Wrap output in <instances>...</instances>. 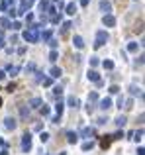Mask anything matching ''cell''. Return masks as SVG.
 <instances>
[{
    "instance_id": "1",
    "label": "cell",
    "mask_w": 145,
    "mask_h": 155,
    "mask_svg": "<svg viewBox=\"0 0 145 155\" xmlns=\"http://www.w3.org/2000/svg\"><path fill=\"white\" fill-rule=\"evenodd\" d=\"M39 28H41V26H37V24H35V26H30V28L24 32V39H26L28 43H35V41L39 39Z\"/></svg>"
},
{
    "instance_id": "2",
    "label": "cell",
    "mask_w": 145,
    "mask_h": 155,
    "mask_svg": "<svg viewBox=\"0 0 145 155\" xmlns=\"http://www.w3.org/2000/svg\"><path fill=\"white\" fill-rule=\"evenodd\" d=\"M108 41V33L104 32V30H100V32L96 33V41H94V47H102V45Z\"/></svg>"
},
{
    "instance_id": "3",
    "label": "cell",
    "mask_w": 145,
    "mask_h": 155,
    "mask_svg": "<svg viewBox=\"0 0 145 155\" xmlns=\"http://www.w3.org/2000/svg\"><path fill=\"white\" fill-rule=\"evenodd\" d=\"M30 149H32V135L26 133V135L22 137V151H24V153H28Z\"/></svg>"
},
{
    "instance_id": "4",
    "label": "cell",
    "mask_w": 145,
    "mask_h": 155,
    "mask_svg": "<svg viewBox=\"0 0 145 155\" xmlns=\"http://www.w3.org/2000/svg\"><path fill=\"white\" fill-rule=\"evenodd\" d=\"M102 22H104V26H108V28H114V26H116V18H114L112 14H106V16L102 18Z\"/></svg>"
},
{
    "instance_id": "5",
    "label": "cell",
    "mask_w": 145,
    "mask_h": 155,
    "mask_svg": "<svg viewBox=\"0 0 145 155\" xmlns=\"http://www.w3.org/2000/svg\"><path fill=\"white\" fill-rule=\"evenodd\" d=\"M30 6H32V2H30V0H22V2H20V8L16 10V14H26Z\"/></svg>"
},
{
    "instance_id": "6",
    "label": "cell",
    "mask_w": 145,
    "mask_h": 155,
    "mask_svg": "<svg viewBox=\"0 0 145 155\" xmlns=\"http://www.w3.org/2000/svg\"><path fill=\"white\" fill-rule=\"evenodd\" d=\"M67 104L71 106V108H78V106H80V100H78L75 94H71V96L67 98Z\"/></svg>"
},
{
    "instance_id": "7",
    "label": "cell",
    "mask_w": 145,
    "mask_h": 155,
    "mask_svg": "<svg viewBox=\"0 0 145 155\" xmlns=\"http://www.w3.org/2000/svg\"><path fill=\"white\" fill-rule=\"evenodd\" d=\"M110 143H112V135H104V137H102V141H100V147H102V149H108Z\"/></svg>"
},
{
    "instance_id": "8",
    "label": "cell",
    "mask_w": 145,
    "mask_h": 155,
    "mask_svg": "<svg viewBox=\"0 0 145 155\" xmlns=\"http://www.w3.org/2000/svg\"><path fill=\"white\" fill-rule=\"evenodd\" d=\"M100 10L106 12V14H110V12H112V4L108 2V0H102V2H100Z\"/></svg>"
},
{
    "instance_id": "9",
    "label": "cell",
    "mask_w": 145,
    "mask_h": 155,
    "mask_svg": "<svg viewBox=\"0 0 145 155\" xmlns=\"http://www.w3.org/2000/svg\"><path fill=\"white\" fill-rule=\"evenodd\" d=\"M112 108V98H102L100 100V110H108Z\"/></svg>"
},
{
    "instance_id": "10",
    "label": "cell",
    "mask_w": 145,
    "mask_h": 155,
    "mask_svg": "<svg viewBox=\"0 0 145 155\" xmlns=\"http://www.w3.org/2000/svg\"><path fill=\"white\" fill-rule=\"evenodd\" d=\"M73 43H75V47H77V49H82V47H84V39H82L80 35H75Z\"/></svg>"
},
{
    "instance_id": "11",
    "label": "cell",
    "mask_w": 145,
    "mask_h": 155,
    "mask_svg": "<svg viewBox=\"0 0 145 155\" xmlns=\"http://www.w3.org/2000/svg\"><path fill=\"white\" fill-rule=\"evenodd\" d=\"M49 75H51V79H59L61 77V69L59 67H51L49 69Z\"/></svg>"
},
{
    "instance_id": "12",
    "label": "cell",
    "mask_w": 145,
    "mask_h": 155,
    "mask_svg": "<svg viewBox=\"0 0 145 155\" xmlns=\"http://www.w3.org/2000/svg\"><path fill=\"white\" fill-rule=\"evenodd\" d=\"M65 12H67V14H71V16H73V14L77 12V4H75V2H69L67 6H65Z\"/></svg>"
},
{
    "instance_id": "13",
    "label": "cell",
    "mask_w": 145,
    "mask_h": 155,
    "mask_svg": "<svg viewBox=\"0 0 145 155\" xmlns=\"http://www.w3.org/2000/svg\"><path fill=\"white\" fill-rule=\"evenodd\" d=\"M4 126H6V130H14L16 128V120L14 118H6L4 120Z\"/></svg>"
},
{
    "instance_id": "14",
    "label": "cell",
    "mask_w": 145,
    "mask_h": 155,
    "mask_svg": "<svg viewBox=\"0 0 145 155\" xmlns=\"http://www.w3.org/2000/svg\"><path fill=\"white\" fill-rule=\"evenodd\" d=\"M88 81H94V83H100V77H98V73L96 71H88Z\"/></svg>"
},
{
    "instance_id": "15",
    "label": "cell",
    "mask_w": 145,
    "mask_h": 155,
    "mask_svg": "<svg viewBox=\"0 0 145 155\" xmlns=\"http://www.w3.org/2000/svg\"><path fill=\"white\" fill-rule=\"evenodd\" d=\"M114 122H116V126H118V128H123V126H125V122H127V120H125V116H122V114H120V116H118V118H116Z\"/></svg>"
},
{
    "instance_id": "16",
    "label": "cell",
    "mask_w": 145,
    "mask_h": 155,
    "mask_svg": "<svg viewBox=\"0 0 145 155\" xmlns=\"http://www.w3.org/2000/svg\"><path fill=\"white\" fill-rule=\"evenodd\" d=\"M129 94H132V96H141V89L135 87V85H132V87H129Z\"/></svg>"
},
{
    "instance_id": "17",
    "label": "cell",
    "mask_w": 145,
    "mask_h": 155,
    "mask_svg": "<svg viewBox=\"0 0 145 155\" xmlns=\"http://www.w3.org/2000/svg\"><path fill=\"white\" fill-rule=\"evenodd\" d=\"M77 139H78V135L75 132H69L67 133V141H69V143H77Z\"/></svg>"
},
{
    "instance_id": "18",
    "label": "cell",
    "mask_w": 145,
    "mask_h": 155,
    "mask_svg": "<svg viewBox=\"0 0 145 155\" xmlns=\"http://www.w3.org/2000/svg\"><path fill=\"white\" fill-rule=\"evenodd\" d=\"M41 104H43V100L41 98H32V102H30L32 108H41Z\"/></svg>"
},
{
    "instance_id": "19",
    "label": "cell",
    "mask_w": 145,
    "mask_h": 155,
    "mask_svg": "<svg viewBox=\"0 0 145 155\" xmlns=\"http://www.w3.org/2000/svg\"><path fill=\"white\" fill-rule=\"evenodd\" d=\"M63 108H65V104L63 102H57L55 104V112H57V116L61 118V114H63Z\"/></svg>"
},
{
    "instance_id": "20",
    "label": "cell",
    "mask_w": 145,
    "mask_h": 155,
    "mask_svg": "<svg viewBox=\"0 0 145 155\" xmlns=\"http://www.w3.org/2000/svg\"><path fill=\"white\" fill-rule=\"evenodd\" d=\"M39 10H41V12L49 10V0H41V2H39Z\"/></svg>"
},
{
    "instance_id": "21",
    "label": "cell",
    "mask_w": 145,
    "mask_h": 155,
    "mask_svg": "<svg viewBox=\"0 0 145 155\" xmlns=\"http://www.w3.org/2000/svg\"><path fill=\"white\" fill-rule=\"evenodd\" d=\"M137 47H139V43L132 41V43H127V51H129V53H135V51H137Z\"/></svg>"
},
{
    "instance_id": "22",
    "label": "cell",
    "mask_w": 145,
    "mask_h": 155,
    "mask_svg": "<svg viewBox=\"0 0 145 155\" xmlns=\"http://www.w3.org/2000/svg\"><path fill=\"white\" fill-rule=\"evenodd\" d=\"M94 133V130L92 128H82V132H80V135H84V137H90Z\"/></svg>"
},
{
    "instance_id": "23",
    "label": "cell",
    "mask_w": 145,
    "mask_h": 155,
    "mask_svg": "<svg viewBox=\"0 0 145 155\" xmlns=\"http://www.w3.org/2000/svg\"><path fill=\"white\" fill-rule=\"evenodd\" d=\"M96 100H98V92H96V90H92V92L88 94V102L92 104V102H96Z\"/></svg>"
},
{
    "instance_id": "24",
    "label": "cell",
    "mask_w": 145,
    "mask_h": 155,
    "mask_svg": "<svg viewBox=\"0 0 145 155\" xmlns=\"http://www.w3.org/2000/svg\"><path fill=\"white\" fill-rule=\"evenodd\" d=\"M134 135H135V137H134L135 141H141V139H143V130H137Z\"/></svg>"
},
{
    "instance_id": "25",
    "label": "cell",
    "mask_w": 145,
    "mask_h": 155,
    "mask_svg": "<svg viewBox=\"0 0 145 155\" xmlns=\"http://www.w3.org/2000/svg\"><path fill=\"white\" fill-rule=\"evenodd\" d=\"M69 28H71V22H65L63 24V28H61V35H65L69 32Z\"/></svg>"
},
{
    "instance_id": "26",
    "label": "cell",
    "mask_w": 145,
    "mask_h": 155,
    "mask_svg": "<svg viewBox=\"0 0 145 155\" xmlns=\"http://www.w3.org/2000/svg\"><path fill=\"white\" fill-rule=\"evenodd\" d=\"M92 147H94L92 141H84V143H82V149H84V151H88V149H92Z\"/></svg>"
},
{
    "instance_id": "27",
    "label": "cell",
    "mask_w": 145,
    "mask_h": 155,
    "mask_svg": "<svg viewBox=\"0 0 145 155\" xmlns=\"http://www.w3.org/2000/svg\"><path fill=\"white\" fill-rule=\"evenodd\" d=\"M102 65H104V69H114V63H112L110 59H106V61H104Z\"/></svg>"
},
{
    "instance_id": "28",
    "label": "cell",
    "mask_w": 145,
    "mask_h": 155,
    "mask_svg": "<svg viewBox=\"0 0 145 155\" xmlns=\"http://www.w3.org/2000/svg\"><path fill=\"white\" fill-rule=\"evenodd\" d=\"M57 57H59V53H57L55 49H53V51L49 53V61H57Z\"/></svg>"
},
{
    "instance_id": "29",
    "label": "cell",
    "mask_w": 145,
    "mask_h": 155,
    "mask_svg": "<svg viewBox=\"0 0 145 155\" xmlns=\"http://www.w3.org/2000/svg\"><path fill=\"white\" fill-rule=\"evenodd\" d=\"M20 114H22V118H26V116L30 114V108H26V106H22V108H20Z\"/></svg>"
},
{
    "instance_id": "30",
    "label": "cell",
    "mask_w": 145,
    "mask_h": 155,
    "mask_svg": "<svg viewBox=\"0 0 145 155\" xmlns=\"http://www.w3.org/2000/svg\"><path fill=\"white\" fill-rule=\"evenodd\" d=\"M0 26H2V28H8V26H10V20H8V18H2V20H0Z\"/></svg>"
},
{
    "instance_id": "31",
    "label": "cell",
    "mask_w": 145,
    "mask_h": 155,
    "mask_svg": "<svg viewBox=\"0 0 145 155\" xmlns=\"http://www.w3.org/2000/svg\"><path fill=\"white\" fill-rule=\"evenodd\" d=\"M18 71H20V67H8V73H10V75H16V73H18Z\"/></svg>"
},
{
    "instance_id": "32",
    "label": "cell",
    "mask_w": 145,
    "mask_h": 155,
    "mask_svg": "<svg viewBox=\"0 0 145 155\" xmlns=\"http://www.w3.org/2000/svg\"><path fill=\"white\" fill-rule=\"evenodd\" d=\"M10 26H12V30H20V28H22V24L18 22V20H16V22H10Z\"/></svg>"
},
{
    "instance_id": "33",
    "label": "cell",
    "mask_w": 145,
    "mask_h": 155,
    "mask_svg": "<svg viewBox=\"0 0 145 155\" xmlns=\"http://www.w3.org/2000/svg\"><path fill=\"white\" fill-rule=\"evenodd\" d=\"M123 104H125V106H123L125 110H129V108H134V102H132V100H123Z\"/></svg>"
},
{
    "instance_id": "34",
    "label": "cell",
    "mask_w": 145,
    "mask_h": 155,
    "mask_svg": "<svg viewBox=\"0 0 145 155\" xmlns=\"http://www.w3.org/2000/svg\"><path fill=\"white\" fill-rule=\"evenodd\" d=\"M110 92H112V94H118V92H120V87H118V85H112V87H110Z\"/></svg>"
},
{
    "instance_id": "35",
    "label": "cell",
    "mask_w": 145,
    "mask_h": 155,
    "mask_svg": "<svg viewBox=\"0 0 145 155\" xmlns=\"http://www.w3.org/2000/svg\"><path fill=\"white\" fill-rule=\"evenodd\" d=\"M39 139H41V141H43V143H45V141L49 139V133H47V132H43V133H41V135H39Z\"/></svg>"
},
{
    "instance_id": "36",
    "label": "cell",
    "mask_w": 145,
    "mask_h": 155,
    "mask_svg": "<svg viewBox=\"0 0 145 155\" xmlns=\"http://www.w3.org/2000/svg\"><path fill=\"white\" fill-rule=\"evenodd\" d=\"M61 92H63L61 87H55V89H53V94H55V96H61Z\"/></svg>"
},
{
    "instance_id": "37",
    "label": "cell",
    "mask_w": 145,
    "mask_h": 155,
    "mask_svg": "<svg viewBox=\"0 0 145 155\" xmlns=\"http://www.w3.org/2000/svg\"><path fill=\"white\" fill-rule=\"evenodd\" d=\"M0 10H8V2H6V0L0 2Z\"/></svg>"
},
{
    "instance_id": "38",
    "label": "cell",
    "mask_w": 145,
    "mask_h": 155,
    "mask_svg": "<svg viewBox=\"0 0 145 155\" xmlns=\"http://www.w3.org/2000/svg\"><path fill=\"white\" fill-rule=\"evenodd\" d=\"M8 16H10V18H16L18 14H16V10H14V8H8Z\"/></svg>"
},
{
    "instance_id": "39",
    "label": "cell",
    "mask_w": 145,
    "mask_h": 155,
    "mask_svg": "<svg viewBox=\"0 0 145 155\" xmlns=\"http://www.w3.org/2000/svg\"><path fill=\"white\" fill-rule=\"evenodd\" d=\"M90 65H92V67L98 65V57H90Z\"/></svg>"
},
{
    "instance_id": "40",
    "label": "cell",
    "mask_w": 145,
    "mask_h": 155,
    "mask_svg": "<svg viewBox=\"0 0 145 155\" xmlns=\"http://www.w3.org/2000/svg\"><path fill=\"white\" fill-rule=\"evenodd\" d=\"M123 137V132H118L116 135H112V139H122Z\"/></svg>"
},
{
    "instance_id": "41",
    "label": "cell",
    "mask_w": 145,
    "mask_h": 155,
    "mask_svg": "<svg viewBox=\"0 0 145 155\" xmlns=\"http://www.w3.org/2000/svg\"><path fill=\"white\" fill-rule=\"evenodd\" d=\"M92 110H94V104H90V102H88V104H86V112L92 114Z\"/></svg>"
},
{
    "instance_id": "42",
    "label": "cell",
    "mask_w": 145,
    "mask_h": 155,
    "mask_svg": "<svg viewBox=\"0 0 145 155\" xmlns=\"http://www.w3.org/2000/svg\"><path fill=\"white\" fill-rule=\"evenodd\" d=\"M41 114H43V116H47V114H49V108H47L45 104H43V106H41Z\"/></svg>"
},
{
    "instance_id": "43",
    "label": "cell",
    "mask_w": 145,
    "mask_h": 155,
    "mask_svg": "<svg viewBox=\"0 0 145 155\" xmlns=\"http://www.w3.org/2000/svg\"><path fill=\"white\" fill-rule=\"evenodd\" d=\"M41 37H43V39H51V32H43Z\"/></svg>"
},
{
    "instance_id": "44",
    "label": "cell",
    "mask_w": 145,
    "mask_h": 155,
    "mask_svg": "<svg viewBox=\"0 0 145 155\" xmlns=\"http://www.w3.org/2000/svg\"><path fill=\"white\" fill-rule=\"evenodd\" d=\"M16 89V85H14V83H10V85H8V87H6V90H8V92H12V90Z\"/></svg>"
},
{
    "instance_id": "45",
    "label": "cell",
    "mask_w": 145,
    "mask_h": 155,
    "mask_svg": "<svg viewBox=\"0 0 145 155\" xmlns=\"http://www.w3.org/2000/svg\"><path fill=\"white\" fill-rule=\"evenodd\" d=\"M51 85V79H43V87H49Z\"/></svg>"
},
{
    "instance_id": "46",
    "label": "cell",
    "mask_w": 145,
    "mask_h": 155,
    "mask_svg": "<svg viewBox=\"0 0 145 155\" xmlns=\"http://www.w3.org/2000/svg\"><path fill=\"white\" fill-rule=\"evenodd\" d=\"M137 155H145V149H143V147H139V149H137Z\"/></svg>"
},
{
    "instance_id": "47",
    "label": "cell",
    "mask_w": 145,
    "mask_h": 155,
    "mask_svg": "<svg viewBox=\"0 0 145 155\" xmlns=\"http://www.w3.org/2000/svg\"><path fill=\"white\" fill-rule=\"evenodd\" d=\"M88 2L90 0H80V6H88Z\"/></svg>"
},
{
    "instance_id": "48",
    "label": "cell",
    "mask_w": 145,
    "mask_h": 155,
    "mask_svg": "<svg viewBox=\"0 0 145 155\" xmlns=\"http://www.w3.org/2000/svg\"><path fill=\"white\" fill-rule=\"evenodd\" d=\"M0 47H4V35L0 33Z\"/></svg>"
},
{
    "instance_id": "49",
    "label": "cell",
    "mask_w": 145,
    "mask_h": 155,
    "mask_svg": "<svg viewBox=\"0 0 145 155\" xmlns=\"http://www.w3.org/2000/svg\"><path fill=\"white\" fill-rule=\"evenodd\" d=\"M4 77H6V73H4V71H0V81H2Z\"/></svg>"
},
{
    "instance_id": "50",
    "label": "cell",
    "mask_w": 145,
    "mask_h": 155,
    "mask_svg": "<svg viewBox=\"0 0 145 155\" xmlns=\"http://www.w3.org/2000/svg\"><path fill=\"white\" fill-rule=\"evenodd\" d=\"M6 2H8V4H14V2H16V0H6Z\"/></svg>"
},
{
    "instance_id": "51",
    "label": "cell",
    "mask_w": 145,
    "mask_h": 155,
    "mask_svg": "<svg viewBox=\"0 0 145 155\" xmlns=\"http://www.w3.org/2000/svg\"><path fill=\"white\" fill-rule=\"evenodd\" d=\"M0 106H2V98H0Z\"/></svg>"
},
{
    "instance_id": "52",
    "label": "cell",
    "mask_w": 145,
    "mask_h": 155,
    "mask_svg": "<svg viewBox=\"0 0 145 155\" xmlns=\"http://www.w3.org/2000/svg\"><path fill=\"white\" fill-rule=\"evenodd\" d=\"M30 2H34V0H30Z\"/></svg>"
}]
</instances>
